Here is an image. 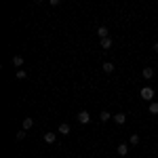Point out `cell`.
<instances>
[{
	"mask_svg": "<svg viewBox=\"0 0 158 158\" xmlns=\"http://www.w3.org/2000/svg\"><path fill=\"white\" fill-rule=\"evenodd\" d=\"M32 127H34V120H32V118H23V131L32 129Z\"/></svg>",
	"mask_w": 158,
	"mask_h": 158,
	"instance_id": "13",
	"label": "cell"
},
{
	"mask_svg": "<svg viewBox=\"0 0 158 158\" xmlns=\"http://www.w3.org/2000/svg\"><path fill=\"white\" fill-rule=\"evenodd\" d=\"M114 122H116V124H124V122H127V116H124V114H114Z\"/></svg>",
	"mask_w": 158,
	"mask_h": 158,
	"instance_id": "6",
	"label": "cell"
},
{
	"mask_svg": "<svg viewBox=\"0 0 158 158\" xmlns=\"http://www.w3.org/2000/svg\"><path fill=\"white\" fill-rule=\"evenodd\" d=\"M154 53H158V42H156V44H154Z\"/></svg>",
	"mask_w": 158,
	"mask_h": 158,
	"instance_id": "18",
	"label": "cell"
},
{
	"mask_svg": "<svg viewBox=\"0 0 158 158\" xmlns=\"http://www.w3.org/2000/svg\"><path fill=\"white\" fill-rule=\"evenodd\" d=\"M57 131H59V135H68V133H70V124H65V122H61V124H59V129H57Z\"/></svg>",
	"mask_w": 158,
	"mask_h": 158,
	"instance_id": "7",
	"label": "cell"
},
{
	"mask_svg": "<svg viewBox=\"0 0 158 158\" xmlns=\"http://www.w3.org/2000/svg\"><path fill=\"white\" fill-rule=\"evenodd\" d=\"M139 143V135H131V146H137Z\"/></svg>",
	"mask_w": 158,
	"mask_h": 158,
	"instance_id": "16",
	"label": "cell"
},
{
	"mask_svg": "<svg viewBox=\"0 0 158 158\" xmlns=\"http://www.w3.org/2000/svg\"><path fill=\"white\" fill-rule=\"evenodd\" d=\"M25 135H27V133H25L23 129H21V131H19V133H17V139H19V141H21V139H25Z\"/></svg>",
	"mask_w": 158,
	"mask_h": 158,
	"instance_id": "17",
	"label": "cell"
},
{
	"mask_svg": "<svg viewBox=\"0 0 158 158\" xmlns=\"http://www.w3.org/2000/svg\"><path fill=\"white\" fill-rule=\"evenodd\" d=\"M13 65L21 68V65H23V57H21V55H13Z\"/></svg>",
	"mask_w": 158,
	"mask_h": 158,
	"instance_id": "8",
	"label": "cell"
},
{
	"mask_svg": "<svg viewBox=\"0 0 158 158\" xmlns=\"http://www.w3.org/2000/svg\"><path fill=\"white\" fill-rule=\"evenodd\" d=\"M78 122H82V124H89V122H91V114H89L86 110H82V112L78 114Z\"/></svg>",
	"mask_w": 158,
	"mask_h": 158,
	"instance_id": "2",
	"label": "cell"
},
{
	"mask_svg": "<svg viewBox=\"0 0 158 158\" xmlns=\"http://www.w3.org/2000/svg\"><path fill=\"white\" fill-rule=\"evenodd\" d=\"M148 110H150V114H158V101H152Z\"/></svg>",
	"mask_w": 158,
	"mask_h": 158,
	"instance_id": "14",
	"label": "cell"
},
{
	"mask_svg": "<svg viewBox=\"0 0 158 158\" xmlns=\"http://www.w3.org/2000/svg\"><path fill=\"white\" fill-rule=\"evenodd\" d=\"M141 76H143L146 80H152V78H154V70H152V68H143V70H141Z\"/></svg>",
	"mask_w": 158,
	"mask_h": 158,
	"instance_id": "4",
	"label": "cell"
},
{
	"mask_svg": "<svg viewBox=\"0 0 158 158\" xmlns=\"http://www.w3.org/2000/svg\"><path fill=\"white\" fill-rule=\"evenodd\" d=\"M116 152H118V156H127L129 154V143H120Z\"/></svg>",
	"mask_w": 158,
	"mask_h": 158,
	"instance_id": "5",
	"label": "cell"
},
{
	"mask_svg": "<svg viewBox=\"0 0 158 158\" xmlns=\"http://www.w3.org/2000/svg\"><path fill=\"white\" fill-rule=\"evenodd\" d=\"M141 99L152 101V99H154V89H152V86H143V89H141Z\"/></svg>",
	"mask_w": 158,
	"mask_h": 158,
	"instance_id": "1",
	"label": "cell"
},
{
	"mask_svg": "<svg viewBox=\"0 0 158 158\" xmlns=\"http://www.w3.org/2000/svg\"><path fill=\"white\" fill-rule=\"evenodd\" d=\"M108 34H110V32H108V27H106V25H99V27H97V36L101 38V40H103V38H110Z\"/></svg>",
	"mask_w": 158,
	"mask_h": 158,
	"instance_id": "3",
	"label": "cell"
},
{
	"mask_svg": "<svg viewBox=\"0 0 158 158\" xmlns=\"http://www.w3.org/2000/svg\"><path fill=\"white\" fill-rule=\"evenodd\" d=\"M55 139H57V135H55V133H47V135H44V141H47V143H55Z\"/></svg>",
	"mask_w": 158,
	"mask_h": 158,
	"instance_id": "12",
	"label": "cell"
},
{
	"mask_svg": "<svg viewBox=\"0 0 158 158\" xmlns=\"http://www.w3.org/2000/svg\"><path fill=\"white\" fill-rule=\"evenodd\" d=\"M110 118H112V114H110L108 110H103V112H101V114H99V120H101V122H108Z\"/></svg>",
	"mask_w": 158,
	"mask_h": 158,
	"instance_id": "9",
	"label": "cell"
},
{
	"mask_svg": "<svg viewBox=\"0 0 158 158\" xmlns=\"http://www.w3.org/2000/svg\"><path fill=\"white\" fill-rule=\"evenodd\" d=\"M112 44H114L112 38H103V40H101V49H112Z\"/></svg>",
	"mask_w": 158,
	"mask_h": 158,
	"instance_id": "11",
	"label": "cell"
},
{
	"mask_svg": "<svg viewBox=\"0 0 158 158\" xmlns=\"http://www.w3.org/2000/svg\"><path fill=\"white\" fill-rule=\"evenodd\" d=\"M25 76H27V72H25V70H19V72H17V80H23Z\"/></svg>",
	"mask_w": 158,
	"mask_h": 158,
	"instance_id": "15",
	"label": "cell"
},
{
	"mask_svg": "<svg viewBox=\"0 0 158 158\" xmlns=\"http://www.w3.org/2000/svg\"><path fill=\"white\" fill-rule=\"evenodd\" d=\"M103 72H106V74L114 72V63H112V61H106V63H103Z\"/></svg>",
	"mask_w": 158,
	"mask_h": 158,
	"instance_id": "10",
	"label": "cell"
}]
</instances>
